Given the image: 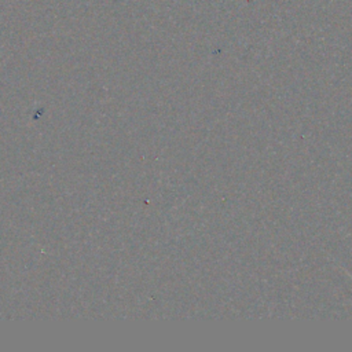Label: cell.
Returning <instances> with one entry per match:
<instances>
[{
    "label": "cell",
    "instance_id": "cell-1",
    "mask_svg": "<svg viewBox=\"0 0 352 352\" xmlns=\"http://www.w3.org/2000/svg\"><path fill=\"white\" fill-rule=\"evenodd\" d=\"M349 276H351V278H352V275H349Z\"/></svg>",
    "mask_w": 352,
    "mask_h": 352
}]
</instances>
